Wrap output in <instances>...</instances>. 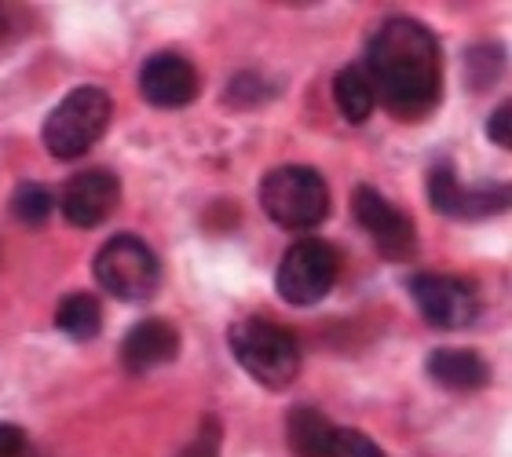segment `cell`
I'll use <instances>...</instances> for the list:
<instances>
[{
  "label": "cell",
  "mask_w": 512,
  "mask_h": 457,
  "mask_svg": "<svg viewBox=\"0 0 512 457\" xmlns=\"http://www.w3.org/2000/svg\"><path fill=\"white\" fill-rule=\"evenodd\" d=\"M26 454V432L15 425H0V457H22Z\"/></svg>",
  "instance_id": "44dd1931"
},
{
  "label": "cell",
  "mask_w": 512,
  "mask_h": 457,
  "mask_svg": "<svg viewBox=\"0 0 512 457\" xmlns=\"http://www.w3.org/2000/svg\"><path fill=\"white\" fill-rule=\"evenodd\" d=\"M55 322H59V330L66 337H74V341H92L99 330H103V308H99V300L92 293H74V297H66L55 311Z\"/></svg>",
  "instance_id": "9a60e30c"
},
{
  "label": "cell",
  "mask_w": 512,
  "mask_h": 457,
  "mask_svg": "<svg viewBox=\"0 0 512 457\" xmlns=\"http://www.w3.org/2000/svg\"><path fill=\"white\" fill-rule=\"evenodd\" d=\"M139 92H143L150 107H187L198 96V70L183 55L161 52L154 59H147V66L139 70Z\"/></svg>",
  "instance_id": "30bf717a"
},
{
  "label": "cell",
  "mask_w": 512,
  "mask_h": 457,
  "mask_svg": "<svg viewBox=\"0 0 512 457\" xmlns=\"http://www.w3.org/2000/svg\"><path fill=\"white\" fill-rule=\"evenodd\" d=\"M509 117H512V110H509V103H502V107L494 110V117L487 121V136L498 143V147H509L512 143V125H509Z\"/></svg>",
  "instance_id": "ffe728a7"
},
{
  "label": "cell",
  "mask_w": 512,
  "mask_h": 457,
  "mask_svg": "<svg viewBox=\"0 0 512 457\" xmlns=\"http://www.w3.org/2000/svg\"><path fill=\"white\" fill-rule=\"evenodd\" d=\"M231 351H235L238 366L256 384L271 388V392L297 381L300 344L293 341V333H286L275 322H264V319L238 322L235 330H231Z\"/></svg>",
  "instance_id": "277c9868"
},
{
  "label": "cell",
  "mask_w": 512,
  "mask_h": 457,
  "mask_svg": "<svg viewBox=\"0 0 512 457\" xmlns=\"http://www.w3.org/2000/svg\"><path fill=\"white\" fill-rule=\"evenodd\" d=\"M176 457H220V428H216V421H209L205 436H198L194 443H187Z\"/></svg>",
  "instance_id": "d6986e66"
},
{
  "label": "cell",
  "mask_w": 512,
  "mask_h": 457,
  "mask_svg": "<svg viewBox=\"0 0 512 457\" xmlns=\"http://www.w3.org/2000/svg\"><path fill=\"white\" fill-rule=\"evenodd\" d=\"M410 297H414L417 311L425 315V322L439 326V330H465L476 319V293L469 282L450 275H414L410 278Z\"/></svg>",
  "instance_id": "ba28073f"
},
{
  "label": "cell",
  "mask_w": 512,
  "mask_h": 457,
  "mask_svg": "<svg viewBox=\"0 0 512 457\" xmlns=\"http://www.w3.org/2000/svg\"><path fill=\"white\" fill-rule=\"evenodd\" d=\"M260 205L278 227L311 231L330 216V187L308 165H282L260 183Z\"/></svg>",
  "instance_id": "7a4b0ae2"
},
{
  "label": "cell",
  "mask_w": 512,
  "mask_h": 457,
  "mask_svg": "<svg viewBox=\"0 0 512 457\" xmlns=\"http://www.w3.org/2000/svg\"><path fill=\"white\" fill-rule=\"evenodd\" d=\"M366 81L374 103H384L392 117L421 121L436 110L443 92V55L432 30L414 19H388L366 48Z\"/></svg>",
  "instance_id": "6da1fadb"
},
{
  "label": "cell",
  "mask_w": 512,
  "mask_h": 457,
  "mask_svg": "<svg viewBox=\"0 0 512 457\" xmlns=\"http://www.w3.org/2000/svg\"><path fill=\"white\" fill-rule=\"evenodd\" d=\"M333 99L352 125H363L366 117L374 114V88L366 81L363 66H344L341 74L333 77Z\"/></svg>",
  "instance_id": "5bb4252c"
},
{
  "label": "cell",
  "mask_w": 512,
  "mask_h": 457,
  "mask_svg": "<svg viewBox=\"0 0 512 457\" xmlns=\"http://www.w3.org/2000/svg\"><path fill=\"white\" fill-rule=\"evenodd\" d=\"M428 373L432 381L450 388V392H476L491 381V366L469 348H439L428 355Z\"/></svg>",
  "instance_id": "7c38bea8"
},
{
  "label": "cell",
  "mask_w": 512,
  "mask_h": 457,
  "mask_svg": "<svg viewBox=\"0 0 512 457\" xmlns=\"http://www.w3.org/2000/svg\"><path fill=\"white\" fill-rule=\"evenodd\" d=\"M333 282H337V253L330 242H319V238H304V242L289 245L275 275L278 297L297 304V308L319 304L333 289Z\"/></svg>",
  "instance_id": "8992f818"
},
{
  "label": "cell",
  "mask_w": 512,
  "mask_h": 457,
  "mask_svg": "<svg viewBox=\"0 0 512 457\" xmlns=\"http://www.w3.org/2000/svg\"><path fill=\"white\" fill-rule=\"evenodd\" d=\"M461 194L465 191H461L458 176L447 161L428 172V202L436 205L443 216H461Z\"/></svg>",
  "instance_id": "e0dca14e"
},
{
  "label": "cell",
  "mask_w": 512,
  "mask_h": 457,
  "mask_svg": "<svg viewBox=\"0 0 512 457\" xmlns=\"http://www.w3.org/2000/svg\"><path fill=\"white\" fill-rule=\"evenodd\" d=\"M110 117H114V99L103 88H74L44 121V147L63 161L81 158L107 136Z\"/></svg>",
  "instance_id": "3957f363"
},
{
  "label": "cell",
  "mask_w": 512,
  "mask_h": 457,
  "mask_svg": "<svg viewBox=\"0 0 512 457\" xmlns=\"http://www.w3.org/2000/svg\"><path fill=\"white\" fill-rule=\"evenodd\" d=\"M180 355V333L165 319H143L128 330L121 344V362L128 373H150Z\"/></svg>",
  "instance_id": "8fae6325"
},
{
  "label": "cell",
  "mask_w": 512,
  "mask_h": 457,
  "mask_svg": "<svg viewBox=\"0 0 512 457\" xmlns=\"http://www.w3.org/2000/svg\"><path fill=\"white\" fill-rule=\"evenodd\" d=\"M352 213L370 238H374L377 253L388 260H410L417 253V231L414 220L399 213L381 191H374L370 183H359L352 194Z\"/></svg>",
  "instance_id": "52a82bcc"
},
{
  "label": "cell",
  "mask_w": 512,
  "mask_h": 457,
  "mask_svg": "<svg viewBox=\"0 0 512 457\" xmlns=\"http://www.w3.org/2000/svg\"><path fill=\"white\" fill-rule=\"evenodd\" d=\"M96 282L107 289L110 297L125 300V304H143L158 293L161 286V264L154 249L136 234H118L110 238L96 253Z\"/></svg>",
  "instance_id": "5b68a950"
},
{
  "label": "cell",
  "mask_w": 512,
  "mask_h": 457,
  "mask_svg": "<svg viewBox=\"0 0 512 457\" xmlns=\"http://www.w3.org/2000/svg\"><path fill=\"white\" fill-rule=\"evenodd\" d=\"M52 209H55V198L44 183H33V180L19 183L15 194H11V213H15V220H22V224L30 227H41L52 216Z\"/></svg>",
  "instance_id": "2e32d148"
},
{
  "label": "cell",
  "mask_w": 512,
  "mask_h": 457,
  "mask_svg": "<svg viewBox=\"0 0 512 457\" xmlns=\"http://www.w3.org/2000/svg\"><path fill=\"white\" fill-rule=\"evenodd\" d=\"M330 457H388L374 439L355 432V428H333Z\"/></svg>",
  "instance_id": "ac0fdd59"
},
{
  "label": "cell",
  "mask_w": 512,
  "mask_h": 457,
  "mask_svg": "<svg viewBox=\"0 0 512 457\" xmlns=\"http://www.w3.org/2000/svg\"><path fill=\"white\" fill-rule=\"evenodd\" d=\"M286 436L297 457H330L333 425L319 410H311V406H297V410L289 414Z\"/></svg>",
  "instance_id": "4fadbf2b"
},
{
  "label": "cell",
  "mask_w": 512,
  "mask_h": 457,
  "mask_svg": "<svg viewBox=\"0 0 512 457\" xmlns=\"http://www.w3.org/2000/svg\"><path fill=\"white\" fill-rule=\"evenodd\" d=\"M121 202V183L107 169H88L63 187L59 209H63L66 224L74 227H99Z\"/></svg>",
  "instance_id": "9c48e42d"
}]
</instances>
